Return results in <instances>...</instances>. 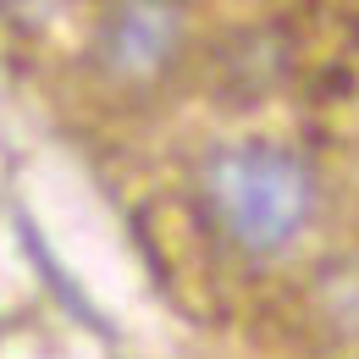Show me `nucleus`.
Listing matches in <instances>:
<instances>
[{
  "label": "nucleus",
  "instance_id": "f257e3e1",
  "mask_svg": "<svg viewBox=\"0 0 359 359\" xmlns=\"http://www.w3.org/2000/svg\"><path fill=\"white\" fill-rule=\"evenodd\" d=\"M205 194L222 232L249 249V255H276L287 249L315 210V177L310 166L271 138H243L210 155L205 166Z\"/></svg>",
  "mask_w": 359,
  "mask_h": 359
},
{
  "label": "nucleus",
  "instance_id": "f03ea898",
  "mask_svg": "<svg viewBox=\"0 0 359 359\" xmlns=\"http://www.w3.org/2000/svg\"><path fill=\"white\" fill-rule=\"evenodd\" d=\"M182 39L177 0H122L100 28V61L111 78H155Z\"/></svg>",
  "mask_w": 359,
  "mask_h": 359
}]
</instances>
